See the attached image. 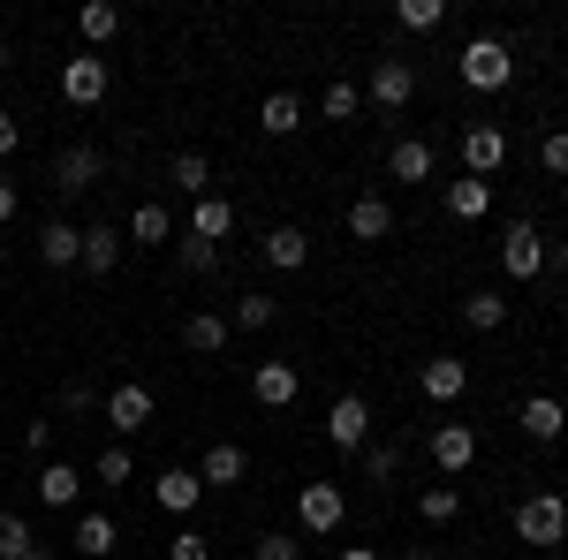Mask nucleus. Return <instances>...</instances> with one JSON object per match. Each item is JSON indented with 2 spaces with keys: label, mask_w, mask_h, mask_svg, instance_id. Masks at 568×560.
Returning <instances> with one entry per match:
<instances>
[{
  "label": "nucleus",
  "mask_w": 568,
  "mask_h": 560,
  "mask_svg": "<svg viewBox=\"0 0 568 560\" xmlns=\"http://www.w3.org/2000/svg\"><path fill=\"white\" fill-rule=\"evenodd\" d=\"M455 69H463L470 91H508L516 84V45L508 39H470L463 53H455Z\"/></svg>",
  "instance_id": "1"
},
{
  "label": "nucleus",
  "mask_w": 568,
  "mask_h": 560,
  "mask_svg": "<svg viewBox=\"0 0 568 560\" xmlns=\"http://www.w3.org/2000/svg\"><path fill=\"white\" fill-rule=\"evenodd\" d=\"M516 538H524V546H561L568 538V500L561 492H530L524 508H516Z\"/></svg>",
  "instance_id": "2"
},
{
  "label": "nucleus",
  "mask_w": 568,
  "mask_h": 560,
  "mask_svg": "<svg viewBox=\"0 0 568 560\" xmlns=\"http://www.w3.org/2000/svg\"><path fill=\"white\" fill-rule=\"evenodd\" d=\"M296 516H304L311 538H334L342 516H349V500H342V485H326V477H311L304 492H296Z\"/></svg>",
  "instance_id": "3"
},
{
  "label": "nucleus",
  "mask_w": 568,
  "mask_h": 560,
  "mask_svg": "<svg viewBox=\"0 0 568 560\" xmlns=\"http://www.w3.org/2000/svg\"><path fill=\"white\" fill-rule=\"evenodd\" d=\"M99 167H106L99 144H61L53 152V190L61 197H84V190H99Z\"/></svg>",
  "instance_id": "4"
},
{
  "label": "nucleus",
  "mask_w": 568,
  "mask_h": 560,
  "mask_svg": "<svg viewBox=\"0 0 568 560\" xmlns=\"http://www.w3.org/2000/svg\"><path fill=\"white\" fill-rule=\"evenodd\" d=\"M500 265H508V281H538V273H546V235H538L530 220H516V227L500 235Z\"/></svg>",
  "instance_id": "5"
},
{
  "label": "nucleus",
  "mask_w": 568,
  "mask_h": 560,
  "mask_svg": "<svg viewBox=\"0 0 568 560\" xmlns=\"http://www.w3.org/2000/svg\"><path fill=\"white\" fill-rule=\"evenodd\" d=\"M326 439H334L342 455H364V447H372V409H364V394H342V401L326 409Z\"/></svg>",
  "instance_id": "6"
},
{
  "label": "nucleus",
  "mask_w": 568,
  "mask_h": 560,
  "mask_svg": "<svg viewBox=\"0 0 568 560\" xmlns=\"http://www.w3.org/2000/svg\"><path fill=\"white\" fill-rule=\"evenodd\" d=\"M106 84H114V77H106V61H99V53L61 61V99H69V106H99V99H106Z\"/></svg>",
  "instance_id": "7"
},
{
  "label": "nucleus",
  "mask_w": 568,
  "mask_h": 560,
  "mask_svg": "<svg viewBox=\"0 0 568 560\" xmlns=\"http://www.w3.org/2000/svg\"><path fill=\"white\" fill-rule=\"evenodd\" d=\"M409 99H417V69H409V61H394V53H379V61H372V106L402 114Z\"/></svg>",
  "instance_id": "8"
},
{
  "label": "nucleus",
  "mask_w": 568,
  "mask_h": 560,
  "mask_svg": "<svg viewBox=\"0 0 568 560\" xmlns=\"http://www.w3.org/2000/svg\"><path fill=\"white\" fill-rule=\"evenodd\" d=\"M500 160H508V136L493 130V122H470V130H463V167L478 174V182H493Z\"/></svg>",
  "instance_id": "9"
},
{
  "label": "nucleus",
  "mask_w": 568,
  "mask_h": 560,
  "mask_svg": "<svg viewBox=\"0 0 568 560\" xmlns=\"http://www.w3.org/2000/svg\"><path fill=\"white\" fill-rule=\"evenodd\" d=\"M296 387H304V371H296L288 356H265L258 371H251V394H258L265 409H288V401H296Z\"/></svg>",
  "instance_id": "10"
},
{
  "label": "nucleus",
  "mask_w": 568,
  "mask_h": 560,
  "mask_svg": "<svg viewBox=\"0 0 568 560\" xmlns=\"http://www.w3.org/2000/svg\"><path fill=\"white\" fill-rule=\"evenodd\" d=\"M106 425L122 431V439H130V431H144V425H152V387H136V379H122V387L106 394Z\"/></svg>",
  "instance_id": "11"
},
{
  "label": "nucleus",
  "mask_w": 568,
  "mask_h": 560,
  "mask_svg": "<svg viewBox=\"0 0 568 560\" xmlns=\"http://www.w3.org/2000/svg\"><path fill=\"white\" fill-rule=\"evenodd\" d=\"M516 425H524V439H538V447H554V439L568 431V409L554 401V394H530L524 409H516Z\"/></svg>",
  "instance_id": "12"
},
{
  "label": "nucleus",
  "mask_w": 568,
  "mask_h": 560,
  "mask_svg": "<svg viewBox=\"0 0 568 560\" xmlns=\"http://www.w3.org/2000/svg\"><path fill=\"white\" fill-rule=\"evenodd\" d=\"M39 258L53 265V273L84 265V227H69V220H45V227H39Z\"/></svg>",
  "instance_id": "13"
},
{
  "label": "nucleus",
  "mask_w": 568,
  "mask_h": 560,
  "mask_svg": "<svg viewBox=\"0 0 568 560\" xmlns=\"http://www.w3.org/2000/svg\"><path fill=\"white\" fill-rule=\"evenodd\" d=\"M433 462H439L447 477H463L470 462H478V431H470V425H439V431H433Z\"/></svg>",
  "instance_id": "14"
},
{
  "label": "nucleus",
  "mask_w": 568,
  "mask_h": 560,
  "mask_svg": "<svg viewBox=\"0 0 568 560\" xmlns=\"http://www.w3.org/2000/svg\"><path fill=\"white\" fill-rule=\"evenodd\" d=\"M425 401H463V387H470V364L463 356H425Z\"/></svg>",
  "instance_id": "15"
},
{
  "label": "nucleus",
  "mask_w": 568,
  "mask_h": 560,
  "mask_svg": "<svg viewBox=\"0 0 568 560\" xmlns=\"http://www.w3.org/2000/svg\"><path fill=\"white\" fill-rule=\"evenodd\" d=\"M31 492H39V508H53V516H61V508H77V500H84V470H69V462H45Z\"/></svg>",
  "instance_id": "16"
},
{
  "label": "nucleus",
  "mask_w": 568,
  "mask_h": 560,
  "mask_svg": "<svg viewBox=\"0 0 568 560\" xmlns=\"http://www.w3.org/2000/svg\"><path fill=\"white\" fill-rule=\"evenodd\" d=\"M152 500H160V508H168V516H190V508H197V500H205V477L197 470H160V485H152Z\"/></svg>",
  "instance_id": "17"
},
{
  "label": "nucleus",
  "mask_w": 568,
  "mask_h": 560,
  "mask_svg": "<svg viewBox=\"0 0 568 560\" xmlns=\"http://www.w3.org/2000/svg\"><path fill=\"white\" fill-rule=\"evenodd\" d=\"M387 174H394V182H433V174H439V152L425 144V136H402V144L387 152Z\"/></svg>",
  "instance_id": "18"
},
{
  "label": "nucleus",
  "mask_w": 568,
  "mask_h": 560,
  "mask_svg": "<svg viewBox=\"0 0 568 560\" xmlns=\"http://www.w3.org/2000/svg\"><path fill=\"white\" fill-rule=\"evenodd\" d=\"M265 265H273V273H304V258H311V235L304 227H265Z\"/></svg>",
  "instance_id": "19"
},
{
  "label": "nucleus",
  "mask_w": 568,
  "mask_h": 560,
  "mask_svg": "<svg viewBox=\"0 0 568 560\" xmlns=\"http://www.w3.org/2000/svg\"><path fill=\"white\" fill-rule=\"evenodd\" d=\"M182 348H190V356H220V348H227V318H220V310H190V318H182Z\"/></svg>",
  "instance_id": "20"
},
{
  "label": "nucleus",
  "mask_w": 568,
  "mask_h": 560,
  "mask_svg": "<svg viewBox=\"0 0 568 560\" xmlns=\"http://www.w3.org/2000/svg\"><path fill=\"white\" fill-rule=\"evenodd\" d=\"M349 235H356V243H387V235H394V205H387V197H356V205H349Z\"/></svg>",
  "instance_id": "21"
},
{
  "label": "nucleus",
  "mask_w": 568,
  "mask_h": 560,
  "mask_svg": "<svg viewBox=\"0 0 568 560\" xmlns=\"http://www.w3.org/2000/svg\"><path fill=\"white\" fill-rule=\"evenodd\" d=\"M114 546H122V522L114 516H77V553L84 560H106Z\"/></svg>",
  "instance_id": "22"
},
{
  "label": "nucleus",
  "mask_w": 568,
  "mask_h": 560,
  "mask_svg": "<svg viewBox=\"0 0 568 560\" xmlns=\"http://www.w3.org/2000/svg\"><path fill=\"white\" fill-rule=\"evenodd\" d=\"M258 130L265 136H296L304 130V99H296V91H273V99L258 106Z\"/></svg>",
  "instance_id": "23"
},
{
  "label": "nucleus",
  "mask_w": 568,
  "mask_h": 560,
  "mask_svg": "<svg viewBox=\"0 0 568 560\" xmlns=\"http://www.w3.org/2000/svg\"><path fill=\"white\" fill-rule=\"evenodd\" d=\"M447 213H455V220H485V213H493V182H478V174L447 182Z\"/></svg>",
  "instance_id": "24"
},
{
  "label": "nucleus",
  "mask_w": 568,
  "mask_h": 560,
  "mask_svg": "<svg viewBox=\"0 0 568 560\" xmlns=\"http://www.w3.org/2000/svg\"><path fill=\"white\" fill-rule=\"evenodd\" d=\"M122 265V227H84V273H114Z\"/></svg>",
  "instance_id": "25"
},
{
  "label": "nucleus",
  "mask_w": 568,
  "mask_h": 560,
  "mask_svg": "<svg viewBox=\"0 0 568 560\" xmlns=\"http://www.w3.org/2000/svg\"><path fill=\"white\" fill-rule=\"evenodd\" d=\"M243 470H251V455H243V447H235V439H220L213 455H205V492H213V485H243Z\"/></svg>",
  "instance_id": "26"
},
{
  "label": "nucleus",
  "mask_w": 568,
  "mask_h": 560,
  "mask_svg": "<svg viewBox=\"0 0 568 560\" xmlns=\"http://www.w3.org/2000/svg\"><path fill=\"white\" fill-rule=\"evenodd\" d=\"M190 235H197V243H220V235H235V205H227V197H197V213H190Z\"/></svg>",
  "instance_id": "27"
},
{
  "label": "nucleus",
  "mask_w": 568,
  "mask_h": 560,
  "mask_svg": "<svg viewBox=\"0 0 568 560\" xmlns=\"http://www.w3.org/2000/svg\"><path fill=\"white\" fill-rule=\"evenodd\" d=\"M463 326H470V334H500V326H508V296H493V288L463 296Z\"/></svg>",
  "instance_id": "28"
},
{
  "label": "nucleus",
  "mask_w": 568,
  "mask_h": 560,
  "mask_svg": "<svg viewBox=\"0 0 568 560\" xmlns=\"http://www.w3.org/2000/svg\"><path fill=\"white\" fill-rule=\"evenodd\" d=\"M77 31H84L91 45L122 39V8H114V0H91V8H77Z\"/></svg>",
  "instance_id": "29"
},
{
  "label": "nucleus",
  "mask_w": 568,
  "mask_h": 560,
  "mask_svg": "<svg viewBox=\"0 0 568 560\" xmlns=\"http://www.w3.org/2000/svg\"><path fill=\"white\" fill-rule=\"evenodd\" d=\"M175 182H182V197H213V160L205 152H175Z\"/></svg>",
  "instance_id": "30"
},
{
  "label": "nucleus",
  "mask_w": 568,
  "mask_h": 560,
  "mask_svg": "<svg viewBox=\"0 0 568 560\" xmlns=\"http://www.w3.org/2000/svg\"><path fill=\"white\" fill-rule=\"evenodd\" d=\"M91 477H99V485H130V477H136V455H130V439H114V447H99V462H91Z\"/></svg>",
  "instance_id": "31"
},
{
  "label": "nucleus",
  "mask_w": 568,
  "mask_h": 560,
  "mask_svg": "<svg viewBox=\"0 0 568 560\" xmlns=\"http://www.w3.org/2000/svg\"><path fill=\"white\" fill-rule=\"evenodd\" d=\"M175 235V213L168 205H136L130 213V243H168Z\"/></svg>",
  "instance_id": "32"
},
{
  "label": "nucleus",
  "mask_w": 568,
  "mask_h": 560,
  "mask_svg": "<svg viewBox=\"0 0 568 560\" xmlns=\"http://www.w3.org/2000/svg\"><path fill=\"white\" fill-rule=\"evenodd\" d=\"M417 516L433 522V530H439V522H455V516H463V492H455V485H425V492H417Z\"/></svg>",
  "instance_id": "33"
},
{
  "label": "nucleus",
  "mask_w": 568,
  "mask_h": 560,
  "mask_svg": "<svg viewBox=\"0 0 568 560\" xmlns=\"http://www.w3.org/2000/svg\"><path fill=\"white\" fill-rule=\"evenodd\" d=\"M273 318H281V303H273V296H243V303H235V318H227V334H235V326H243V334H265Z\"/></svg>",
  "instance_id": "34"
},
{
  "label": "nucleus",
  "mask_w": 568,
  "mask_h": 560,
  "mask_svg": "<svg viewBox=\"0 0 568 560\" xmlns=\"http://www.w3.org/2000/svg\"><path fill=\"white\" fill-rule=\"evenodd\" d=\"M394 23H402V31H439V23H447V0H402Z\"/></svg>",
  "instance_id": "35"
},
{
  "label": "nucleus",
  "mask_w": 568,
  "mask_h": 560,
  "mask_svg": "<svg viewBox=\"0 0 568 560\" xmlns=\"http://www.w3.org/2000/svg\"><path fill=\"white\" fill-rule=\"evenodd\" d=\"M31 546H39V538H31V522L16 516V508H0V560H23Z\"/></svg>",
  "instance_id": "36"
},
{
  "label": "nucleus",
  "mask_w": 568,
  "mask_h": 560,
  "mask_svg": "<svg viewBox=\"0 0 568 560\" xmlns=\"http://www.w3.org/2000/svg\"><path fill=\"white\" fill-rule=\"evenodd\" d=\"M356 106H364V91H356V84H326V99H318L326 122H356Z\"/></svg>",
  "instance_id": "37"
},
{
  "label": "nucleus",
  "mask_w": 568,
  "mask_h": 560,
  "mask_svg": "<svg viewBox=\"0 0 568 560\" xmlns=\"http://www.w3.org/2000/svg\"><path fill=\"white\" fill-rule=\"evenodd\" d=\"M168 560H213V538H205V530H190V522H182L175 538H168Z\"/></svg>",
  "instance_id": "38"
},
{
  "label": "nucleus",
  "mask_w": 568,
  "mask_h": 560,
  "mask_svg": "<svg viewBox=\"0 0 568 560\" xmlns=\"http://www.w3.org/2000/svg\"><path fill=\"white\" fill-rule=\"evenodd\" d=\"M220 265V243H197V235H182V273H213Z\"/></svg>",
  "instance_id": "39"
},
{
  "label": "nucleus",
  "mask_w": 568,
  "mask_h": 560,
  "mask_svg": "<svg viewBox=\"0 0 568 560\" xmlns=\"http://www.w3.org/2000/svg\"><path fill=\"white\" fill-rule=\"evenodd\" d=\"M364 477H372V485H394V477H402V455H394V447H372V455H364Z\"/></svg>",
  "instance_id": "40"
},
{
  "label": "nucleus",
  "mask_w": 568,
  "mask_h": 560,
  "mask_svg": "<svg viewBox=\"0 0 568 560\" xmlns=\"http://www.w3.org/2000/svg\"><path fill=\"white\" fill-rule=\"evenodd\" d=\"M258 560H304V546H296L288 530H265V538H258Z\"/></svg>",
  "instance_id": "41"
},
{
  "label": "nucleus",
  "mask_w": 568,
  "mask_h": 560,
  "mask_svg": "<svg viewBox=\"0 0 568 560\" xmlns=\"http://www.w3.org/2000/svg\"><path fill=\"white\" fill-rule=\"evenodd\" d=\"M538 160H546V174H568V130H546Z\"/></svg>",
  "instance_id": "42"
},
{
  "label": "nucleus",
  "mask_w": 568,
  "mask_h": 560,
  "mask_svg": "<svg viewBox=\"0 0 568 560\" xmlns=\"http://www.w3.org/2000/svg\"><path fill=\"white\" fill-rule=\"evenodd\" d=\"M91 401H99V394H91V379H69V387H61V409H69V417H84Z\"/></svg>",
  "instance_id": "43"
},
{
  "label": "nucleus",
  "mask_w": 568,
  "mask_h": 560,
  "mask_svg": "<svg viewBox=\"0 0 568 560\" xmlns=\"http://www.w3.org/2000/svg\"><path fill=\"white\" fill-rule=\"evenodd\" d=\"M23 447L31 455H53V425H23Z\"/></svg>",
  "instance_id": "44"
},
{
  "label": "nucleus",
  "mask_w": 568,
  "mask_h": 560,
  "mask_svg": "<svg viewBox=\"0 0 568 560\" xmlns=\"http://www.w3.org/2000/svg\"><path fill=\"white\" fill-rule=\"evenodd\" d=\"M16 144H23V122H16V114H0V160H8Z\"/></svg>",
  "instance_id": "45"
},
{
  "label": "nucleus",
  "mask_w": 568,
  "mask_h": 560,
  "mask_svg": "<svg viewBox=\"0 0 568 560\" xmlns=\"http://www.w3.org/2000/svg\"><path fill=\"white\" fill-rule=\"evenodd\" d=\"M16 205H23V197H16V182H0V227L16 220Z\"/></svg>",
  "instance_id": "46"
},
{
  "label": "nucleus",
  "mask_w": 568,
  "mask_h": 560,
  "mask_svg": "<svg viewBox=\"0 0 568 560\" xmlns=\"http://www.w3.org/2000/svg\"><path fill=\"white\" fill-rule=\"evenodd\" d=\"M334 560H379V553H372V546H342Z\"/></svg>",
  "instance_id": "47"
},
{
  "label": "nucleus",
  "mask_w": 568,
  "mask_h": 560,
  "mask_svg": "<svg viewBox=\"0 0 568 560\" xmlns=\"http://www.w3.org/2000/svg\"><path fill=\"white\" fill-rule=\"evenodd\" d=\"M402 560H439V553H433V546H409V553H402Z\"/></svg>",
  "instance_id": "48"
},
{
  "label": "nucleus",
  "mask_w": 568,
  "mask_h": 560,
  "mask_svg": "<svg viewBox=\"0 0 568 560\" xmlns=\"http://www.w3.org/2000/svg\"><path fill=\"white\" fill-rule=\"evenodd\" d=\"M8 69H16V53H8V39H0V77H8Z\"/></svg>",
  "instance_id": "49"
},
{
  "label": "nucleus",
  "mask_w": 568,
  "mask_h": 560,
  "mask_svg": "<svg viewBox=\"0 0 568 560\" xmlns=\"http://www.w3.org/2000/svg\"><path fill=\"white\" fill-rule=\"evenodd\" d=\"M23 560H53V546H31V553H23Z\"/></svg>",
  "instance_id": "50"
}]
</instances>
